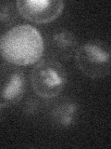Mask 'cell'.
Listing matches in <instances>:
<instances>
[{"instance_id": "3", "label": "cell", "mask_w": 111, "mask_h": 149, "mask_svg": "<svg viewBox=\"0 0 111 149\" xmlns=\"http://www.w3.org/2000/svg\"><path fill=\"white\" fill-rule=\"evenodd\" d=\"M31 83L34 92L45 99L58 96L68 83V73L59 62L44 60L37 63L31 73Z\"/></svg>"}, {"instance_id": "5", "label": "cell", "mask_w": 111, "mask_h": 149, "mask_svg": "<svg viewBox=\"0 0 111 149\" xmlns=\"http://www.w3.org/2000/svg\"><path fill=\"white\" fill-rule=\"evenodd\" d=\"M18 14L27 21L42 24L55 21L64 9L62 0H18Z\"/></svg>"}, {"instance_id": "4", "label": "cell", "mask_w": 111, "mask_h": 149, "mask_svg": "<svg viewBox=\"0 0 111 149\" xmlns=\"http://www.w3.org/2000/svg\"><path fill=\"white\" fill-rule=\"evenodd\" d=\"M26 91L24 72L8 63H0V107H10L20 102Z\"/></svg>"}, {"instance_id": "1", "label": "cell", "mask_w": 111, "mask_h": 149, "mask_svg": "<svg viewBox=\"0 0 111 149\" xmlns=\"http://www.w3.org/2000/svg\"><path fill=\"white\" fill-rule=\"evenodd\" d=\"M43 36L35 27L18 24L9 28L0 37V54L7 63L25 66L37 63L43 56Z\"/></svg>"}, {"instance_id": "8", "label": "cell", "mask_w": 111, "mask_h": 149, "mask_svg": "<svg viewBox=\"0 0 111 149\" xmlns=\"http://www.w3.org/2000/svg\"><path fill=\"white\" fill-rule=\"evenodd\" d=\"M18 11L16 3L10 1H0V32H7L18 20Z\"/></svg>"}, {"instance_id": "6", "label": "cell", "mask_w": 111, "mask_h": 149, "mask_svg": "<svg viewBox=\"0 0 111 149\" xmlns=\"http://www.w3.org/2000/svg\"><path fill=\"white\" fill-rule=\"evenodd\" d=\"M47 52L54 58L63 61L71 60L79 47L77 36L68 29L53 32L47 39Z\"/></svg>"}, {"instance_id": "2", "label": "cell", "mask_w": 111, "mask_h": 149, "mask_svg": "<svg viewBox=\"0 0 111 149\" xmlns=\"http://www.w3.org/2000/svg\"><path fill=\"white\" fill-rule=\"evenodd\" d=\"M110 47L106 42L92 39L79 45L75 53L78 69L90 78L108 77L111 70Z\"/></svg>"}, {"instance_id": "7", "label": "cell", "mask_w": 111, "mask_h": 149, "mask_svg": "<svg viewBox=\"0 0 111 149\" xmlns=\"http://www.w3.org/2000/svg\"><path fill=\"white\" fill-rule=\"evenodd\" d=\"M78 113V106L74 102L67 101L54 107L52 110V118L58 125L62 127H69L73 124Z\"/></svg>"}, {"instance_id": "9", "label": "cell", "mask_w": 111, "mask_h": 149, "mask_svg": "<svg viewBox=\"0 0 111 149\" xmlns=\"http://www.w3.org/2000/svg\"><path fill=\"white\" fill-rule=\"evenodd\" d=\"M38 110V102L34 100H29L25 102L24 105V112L27 114H34Z\"/></svg>"}]
</instances>
